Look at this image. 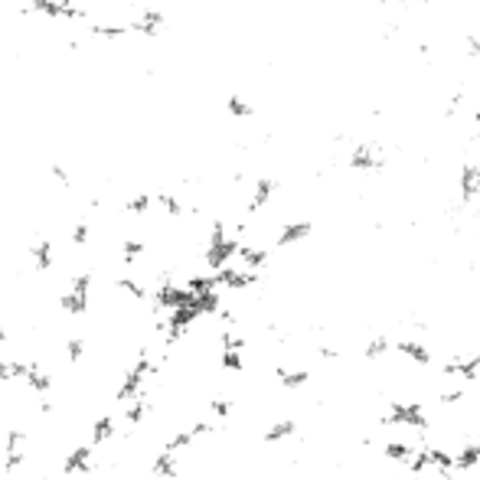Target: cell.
I'll use <instances>...</instances> for the list:
<instances>
[{"mask_svg": "<svg viewBox=\"0 0 480 480\" xmlns=\"http://www.w3.org/2000/svg\"><path fill=\"white\" fill-rule=\"evenodd\" d=\"M154 372V362H151V353L147 350H141V356H137V362L127 370V376H125V382L118 386V392H115V399L118 402H127V399H135L137 392H141V386H144V379Z\"/></svg>", "mask_w": 480, "mask_h": 480, "instance_id": "obj_1", "label": "cell"}, {"mask_svg": "<svg viewBox=\"0 0 480 480\" xmlns=\"http://www.w3.org/2000/svg\"><path fill=\"white\" fill-rule=\"evenodd\" d=\"M88 291H92V275H79L76 281H72V287H69L66 295H62V311L72 314V317H79V314L88 311Z\"/></svg>", "mask_w": 480, "mask_h": 480, "instance_id": "obj_2", "label": "cell"}, {"mask_svg": "<svg viewBox=\"0 0 480 480\" xmlns=\"http://www.w3.org/2000/svg\"><path fill=\"white\" fill-rule=\"evenodd\" d=\"M92 471V447L82 445L76 451H69L66 464H62V474H88Z\"/></svg>", "mask_w": 480, "mask_h": 480, "instance_id": "obj_3", "label": "cell"}, {"mask_svg": "<svg viewBox=\"0 0 480 480\" xmlns=\"http://www.w3.org/2000/svg\"><path fill=\"white\" fill-rule=\"evenodd\" d=\"M151 474H154V477H160V480H173V477H177V461H173V451H167V447H164V451H160V455L151 461Z\"/></svg>", "mask_w": 480, "mask_h": 480, "instance_id": "obj_4", "label": "cell"}, {"mask_svg": "<svg viewBox=\"0 0 480 480\" xmlns=\"http://www.w3.org/2000/svg\"><path fill=\"white\" fill-rule=\"evenodd\" d=\"M26 386L33 389V392H40V396H46L50 392V386H52V379H50V372L42 370L40 362H30V370H26Z\"/></svg>", "mask_w": 480, "mask_h": 480, "instance_id": "obj_5", "label": "cell"}, {"mask_svg": "<svg viewBox=\"0 0 480 480\" xmlns=\"http://www.w3.org/2000/svg\"><path fill=\"white\" fill-rule=\"evenodd\" d=\"M33 268L36 271L52 268V239H40V242L33 245Z\"/></svg>", "mask_w": 480, "mask_h": 480, "instance_id": "obj_6", "label": "cell"}, {"mask_svg": "<svg viewBox=\"0 0 480 480\" xmlns=\"http://www.w3.org/2000/svg\"><path fill=\"white\" fill-rule=\"evenodd\" d=\"M26 370H30V362H20V360H0V382L26 379Z\"/></svg>", "mask_w": 480, "mask_h": 480, "instance_id": "obj_7", "label": "cell"}, {"mask_svg": "<svg viewBox=\"0 0 480 480\" xmlns=\"http://www.w3.org/2000/svg\"><path fill=\"white\" fill-rule=\"evenodd\" d=\"M147 415H151V402H147L144 396L135 399V402H131V408H125V421H127V425H141Z\"/></svg>", "mask_w": 480, "mask_h": 480, "instance_id": "obj_8", "label": "cell"}, {"mask_svg": "<svg viewBox=\"0 0 480 480\" xmlns=\"http://www.w3.org/2000/svg\"><path fill=\"white\" fill-rule=\"evenodd\" d=\"M111 435H115V418H111V415H101V418L92 425V441L101 445V441H108Z\"/></svg>", "mask_w": 480, "mask_h": 480, "instance_id": "obj_9", "label": "cell"}, {"mask_svg": "<svg viewBox=\"0 0 480 480\" xmlns=\"http://www.w3.org/2000/svg\"><path fill=\"white\" fill-rule=\"evenodd\" d=\"M115 287L125 291L127 297H135V301H144V297H147V287H144L141 281H135V278H115Z\"/></svg>", "mask_w": 480, "mask_h": 480, "instance_id": "obj_10", "label": "cell"}, {"mask_svg": "<svg viewBox=\"0 0 480 480\" xmlns=\"http://www.w3.org/2000/svg\"><path fill=\"white\" fill-rule=\"evenodd\" d=\"M219 366L229 372H242L245 370V360H242V350H222L219 356Z\"/></svg>", "mask_w": 480, "mask_h": 480, "instance_id": "obj_11", "label": "cell"}, {"mask_svg": "<svg viewBox=\"0 0 480 480\" xmlns=\"http://www.w3.org/2000/svg\"><path fill=\"white\" fill-rule=\"evenodd\" d=\"M196 441V435H193V428L190 431H180V435H173V438L167 441V451H173V455H177L180 447H190Z\"/></svg>", "mask_w": 480, "mask_h": 480, "instance_id": "obj_12", "label": "cell"}, {"mask_svg": "<svg viewBox=\"0 0 480 480\" xmlns=\"http://www.w3.org/2000/svg\"><path fill=\"white\" fill-rule=\"evenodd\" d=\"M23 464V445H13V447H7V461H4V471L7 474H13Z\"/></svg>", "mask_w": 480, "mask_h": 480, "instance_id": "obj_13", "label": "cell"}, {"mask_svg": "<svg viewBox=\"0 0 480 480\" xmlns=\"http://www.w3.org/2000/svg\"><path fill=\"white\" fill-rule=\"evenodd\" d=\"M66 353H69V360L76 362V360H82V353H85V340L82 337H72L66 343Z\"/></svg>", "mask_w": 480, "mask_h": 480, "instance_id": "obj_14", "label": "cell"}, {"mask_svg": "<svg viewBox=\"0 0 480 480\" xmlns=\"http://www.w3.org/2000/svg\"><path fill=\"white\" fill-rule=\"evenodd\" d=\"M212 415H216V418H229V412H232V402H229V399H212Z\"/></svg>", "mask_w": 480, "mask_h": 480, "instance_id": "obj_15", "label": "cell"}, {"mask_svg": "<svg viewBox=\"0 0 480 480\" xmlns=\"http://www.w3.org/2000/svg\"><path fill=\"white\" fill-rule=\"evenodd\" d=\"M0 343H7V330L0 327Z\"/></svg>", "mask_w": 480, "mask_h": 480, "instance_id": "obj_16", "label": "cell"}]
</instances>
